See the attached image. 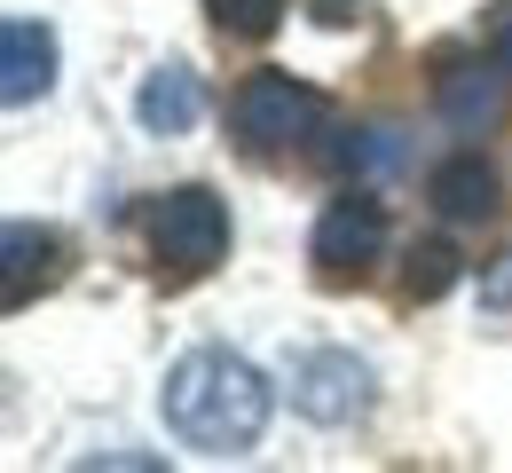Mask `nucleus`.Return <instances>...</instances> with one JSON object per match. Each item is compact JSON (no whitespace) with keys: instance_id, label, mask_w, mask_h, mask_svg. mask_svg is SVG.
<instances>
[{"instance_id":"obj_7","label":"nucleus","mask_w":512,"mask_h":473,"mask_svg":"<svg viewBox=\"0 0 512 473\" xmlns=\"http://www.w3.org/2000/svg\"><path fill=\"white\" fill-rule=\"evenodd\" d=\"M512 103V71L489 56H442V71H434V111H442L457 135H489L497 119H505Z\"/></svg>"},{"instance_id":"obj_5","label":"nucleus","mask_w":512,"mask_h":473,"mask_svg":"<svg viewBox=\"0 0 512 473\" xmlns=\"http://www.w3.org/2000/svg\"><path fill=\"white\" fill-rule=\"evenodd\" d=\"M292 410L316 418V426H347L371 410V363L347 355V347H308L292 355Z\"/></svg>"},{"instance_id":"obj_8","label":"nucleus","mask_w":512,"mask_h":473,"mask_svg":"<svg viewBox=\"0 0 512 473\" xmlns=\"http://www.w3.org/2000/svg\"><path fill=\"white\" fill-rule=\"evenodd\" d=\"M48 87H56V32L32 24V16H8L0 24V95H8V111H24Z\"/></svg>"},{"instance_id":"obj_9","label":"nucleus","mask_w":512,"mask_h":473,"mask_svg":"<svg viewBox=\"0 0 512 473\" xmlns=\"http://www.w3.org/2000/svg\"><path fill=\"white\" fill-rule=\"evenodd\" d=\"M426 198H434L442 221H497V174H489V158H481V150H457V158L434 166Z\"/></svg>"},{"instance_id":"obj_16","label":"nucleus","mask_w":512,"mask_h":473,"mask_svg":"<svg viewBox=\"0 0 512 473\" xmlns=\"http://www.w3.org/2000/svg\"><path fill=\"white\" fill-rule=\"evenodd\" d=\"M316 16H323V24H355V16H363V0H316Z\"/></svg>"},{"instance_id":"obj_15","label":"nucleus","mask_w":512,"mask_h":473,"mask_svg":"<svg viewBox=\"0 0 512 473\" xmlns=\"http://www.w3.org/2000/svg\"><path fill=\"white\" fill-rule=\"evenodd\" d=\"M481 300H489V308H505V300H512V253H505V269L481 284Z\"/></svg>"},{"instance_id":"obj_10","label":"nucleus","mask_w":512,"mask_h":473,"mask_svg":"<svg viewBox=\"0 0 512 473\" xmlns=\"http://www.w3.org/2000/svg\"><path fill=\"white\" fill-rule=\"evenodd\" d=\"M134 111H142V127H150V135H190L197 111H205V87H197V71L166 64V71H150V79H142Z\"/></svg>"},{"instance_id":"obj_13","label":"nucleus","mask_w":512,"mask_h":473,"mask_svg":"<svg viewBox=\"0 0 512 473\" xmlns=\"http://www.w3.org/2000/svg\"><path fill=\"white\" fill-rule=\"evenodd\" d=\"M449 284H457V253H449V245H418L410 269H402V300H410V308H418V300H442Z\"/></svg>"},{"instance_id":"obj_6","label":"nucleus","mask_w":512,"mask_h":473,"mask_svg":"<svg viewBox=\"0 0 512 473\" xmlns=\"http://www.w3.org/2000/svg\"><path fill=\"white\" fill-rule=\"evenodd\" d=\"M71 269V237L64 229H48V221H8V237H0V308L16 316V308H32L40 292H56Z\"/></svg>"},{"instance_id":"obj_14","label":"nucleus","mask_w":512,"mask_h":473,"mask_svg":"<svg viewBox=\"0 0 512 473\" xmlns=\"http://www.w3.org/2000/svg\"><path fill=\"white\" fill-rule=\"evenodd\" d=\"M489 56L512 71V0H497V8H489Z\"/></svg>"},{"instance_id":"obj_12","label":"nucleus","mask_w":512,"mask_h":473,"mask_svg":"<svg viewBox=\"0 0 512 473\" xmlns=\"http://www.w3.org/2000/svg\"><path fill=\"white\" fill-rule=\"evenodd\" d=\"M284 8H292V0H205L213 32H229V40H268V32L284 24Z\"/></svg>"},{"instance_id":"obj_2","label":"nucleus","mask_w":512,"mask_h":473,"mask_svg":"<svg viewBox=\"0 0 512 473\" xmlns=\"http://www.w3.org/2000/svg\"><path fill=\"white\" fill-rule=\"evenodd\" d=\"M323 119H331V103H323L308 79H292V71H253V79L237 87V103H229V127H237V142H245L253 158L308 150V142L323 135Z\"/></svg>"},{"instance_id":"obj_11","label":"nucleus","mask_w":512,"mask_h":473,"mask_svg":"<svg viewBox=\"0 0 512 473\" xmlns=\"http://www.w3.org/2000/svg\"><path fill=\"white\" fill-rule=\"evenodd\" d=\"M331 166H347L355 182L394 174L402 166V127H347V142H331Z\"/></svg>"},{"instance_id":"obj_1","label":"nucleus","mask_w":512,"mask_h":473,"mask_svg":"<svg viewBox=\"0 0 512 473\" xmlns=\"http://www.w3.org/2000/svg\"><path fill=\"white\" fill-rule=\"evenodd\" d=\"M166 426L205 458H245L268 426V379L229 347H190L166 371Z\"/></svg>"},{"instance_id":"obj_3","label":"nucleus","mask_w":512,"mask_h":473,"mask_svg":"<svg viewBox=\"0 0 512 473\" xmlns=\"http://www.w3.org/2000/svg\"><path fill=\"white\" fill-rule=\"evenodd\" d=\"M142 237H150V261H158L166 284H197L229 253V205L213 198L205 182H182V190H166L142 213Z\"/></svg>"},{"instance_id":"obj_4","label":"nucleus","mask_w":512,"mask_h":473,"mask_svg":"<svg viewBox=\"0 0 512 473\" xmlns=\"http://www.w3.org/2000/svg\"><path fill=\"white\" fill-rule=\"evenodd\" d=\"M379 253H386V213H379V198L347 190V198H331L316 213L308 261H316L323 284H363V276L379 269Z\"/></svg>"}]
</instances>
